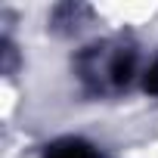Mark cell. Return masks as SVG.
Returning <instances> with one entry per match:
<instances>
[{"label": "cell", "mask_w": 158, "mask_h": 158, "mask_svg": "<svg viewBox=\"0 0 158 158\" xmlns=\"http://www.w3.org/2000/svg\"><path fill=\"white\" fill-rule=\"evenodd\" d=\"M77 74L93 93H121L136 74V53L127 44H93L77 56Z\"/></svg>", "instance_id": "obj_1"}, {"label": "cell", "mask_w": 158, "mask_h": 158, "mask_svg": "<svg viewBox=\"0 0 158 158\" xmlns=\"http://www.w3.org/2000/svg\"><path fill=\"white\" fill-rule=\"evenodd\" d=\"M44 158H102V152L81 136H65V139L50 143Z\"/></svg>", "instance_id": "obj_2"}, {"label": "cell", "mask_w": 158, "mask_h": 158, "mask_svg": "<svg viewBox=\"0 0 158 158\" xmlns=\"http://www.w3.org/2000/svg\"><path fill=\"white\" fill-rule=\"evenodd\" d=\"M143 90H146L149 96H158V62L146 71V77H143Z\"/></svg>", "instance_id": "obj_3"}]
</instances>
